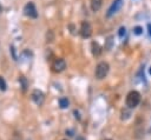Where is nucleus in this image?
<instances>
[{
	"label": "nucleus",
	"mask_w": 151,
	"mask_h": 140,
	"mask_svg": "<svg viewBox=\"0 0 151 140\" xmlns=\"http://www.w3.org/2000/svg\"><path fill=\"white\" fill-rule=\"evenodd\" d=\"M24 14L28 18H37L38 16V11L34 6L33 2H27L24 7Z\"/></svg>",
	"instance_id": "obj_3"
},
{
	"label": "nucleus",
	"mask_w": 151,
	"mask_h": 140,
	"mask_svg": "<svg viewBox=\"0 0 151 140\" xmlns=\"http://www.w3.org/2000/svg\"><path fill=\"white\" fill-rule=\"evenodd\" d=\"M6 87H7V85H6L5 79L2 76H0V91H6Z\"/></svg>",
	"instance_id": "obj_14"
},
{
	"label": "nucleus",
	"mask_w": 151,
	"mask_h": 140,
	"mask_svg": "<svg viewBox=\"0 0 151 140\" xmlns=\"http://www.w3.org/2000/svg\"><path fill=\"white\" fill-rule=\"evenodd\" d=\"M126 106L127 108H134L138 106V104L140 102V94L137 91H131L127 95H126Z\"/></svg>",
	"instance_id": "obj_1"
},
{
	"label": "nucleus",
	"mask_w": 151,
	"mask_h": 140,
	"mask_svg": "<svg viewBox=\"0 0 151 140\" xmlns=\"http://www.w3.org/2000/svg\"><path fill=\"white\" fill-rule=\"evenodd\" d=\"M80 35L83 38H90L91 34H92V27L90 25V22L87 21H83L81 25H80Z\"/></svg>",
	"instance_id": "obj_4"
},
{
	"label": "nucleus",
	"mask_w": 151,
	"mask_h": 140,
	"mask_svg": "<svg viewBox=\"0 0 151 140\" xmlns=\"http://www.w3.org/2000/svg\"><path fill=\"white\" fill-rule=\"evenodd\" d=\"M122 6H123V0H114V1L112 2V5L110 6V8H109L106 15H107V16H112L113 14H116V13L122 8Z\"/></svg>",
	"instance_id": "obj_6"
},
{
	"label": "nucleus",
	"mask_w": 151,
	"mask_h": 140,
	"mask_svg": "<svg viewBox=\"0 0 151 140\" xmlns=\"http://www.w3.org/2000/svg\"><path fill=\"white\" fill-rule=\"evenodd\" d=\"M105 140H111V139H105Z\"/></svg>",
	"instance_id": "obj_21"
},
{
	"label": "nucleus",
	"mask_w": 151,
	"mask_h": 140,
	"mask_svg": "<svg viewBox=\"0 0 151 140\" xmlns=\"http://www.w3.org/2000/svg\"><path fill=\"white\" fill-rule=\"evenodd\" d=\"M133 33H134L136 35H140V34L143 33V28H142L140 26H136V27L133 28Z\"/></svg>",
	"instance_id": "obj_15"
},
{
	"label": "nucleus",
	"mask_w": 151,
	"mask_h": 140,
	"mask_svg": "<svg viewBox=\"0 0 151 140\" xmlns=\"http://www.w3.org/2000/svg\"><path fill=\"white\" fill-rule=\"evenodd\" d=\"M91 9L93 12H97L101 8V5H103V0H91Z\"/></svg>",
	"instance_id": "obj_9"
},
{
	"label": "nucleus",
	"mask_w": 151,
	"mask_h": 140,
	"mask_svg": "<svg viewBox=\"0 0 151 140\" xmlns=\"http://www.w3.org/2000/svg\"><path fill=\"white\" fill-rule=\"evenodd\" d=\"M113 38L112 36H109L107 39H106V44H105V49H111V47H112V42H113V40H112Z\"/></svg>",
	"instance_id": "obj_12"
},
{
	"label": "nucleus",
	"mask_w": 151,
	"mask_h": 140,
	"mask_svg": "<svg viewBox=\"0 0 151 140\" xmlns=\"http://www.w3.org/2000/svg\"><path fill=\"white\" fill-rule=\"evenodd\" d=\"M91 51H92V54L94 56H98L101 53V47H100V45L98 42L92 41V44H91Z\"/></svg>",
	"instance_id": "obj_8"
},
{
	"label": "nucleus",
	"mask_w": 151,
	"mask_h": 140,
	"mask_svg": "<svg viewBox=\"0 0 151 140\" xmlns=\"http://www.w3.org/2000/svg\"><path fill=\"white\" fill-rule=\"evenodd\" d=\"M12 140H22V139H21V135L19 133H14L12 136Z\"/></svg>",
	"instance_id": "obj_17"
},
{
	"label": "nucleus",
	"mask_w": 151,
	"mask_h": 140,
	"mask_svg": "<svg viewBox=\"0 0 151 140\" xmlns=\"http://www.w3.org/2000/svg\"><path fill=\"white\" fill-rule=\"evenodd\" d=\"M149 73H150V74H151V67H150V69H149Z\"/></svg>",
	"instance_id": "obj_20"
},
{
	"label": "nucleus",
	"mask_w": 151,
	"mask_h": 140,
	"mask_svg": "<svg viewBox=\"0 0 151 140\" xmlns=\"http://www.w3.org/2000/svg\"><path fill=\"white\" fill-rule=\"evenodd\" d=\"M52 68H53V71L54 72H63L65 68H66V62H65V60L64 59H61V58H58V59H55L54 61H53V64H52Z\"/></svg>",
	"instance_id": "obj_7"
},
{
	"label": "nucleus",
	"mask_w": 151,
	"mask_h": 140,
	"mask_svg": "<svg viewBox=\"0 0 151 140\" xmlns=\"http://www.w3.org/2000/svg\"><path fill=\"white\" fill-rule=\"evenodd\" d=\"M77 140H84V138H81V136H79V138H77Z\"/></svg>",
	"instance_id": "obj_19"
},
{
	"label": "nucleus",
	"mask_w": 151,
	"mask_h": 140,
	"mask_svg": "<svg viewBox=\"0 0 151 140\" xmlns=\"http://www.w3.org/2000/svg\"><path fill=\"white\" fill-rule=\"evenodd\" d=\"M125 33H126V29H125V27H120V28H119V32H118V35H119V38H123V36L125 35Z\"/></svg>",
	"instance_id": "obj_16"
},
{
	"label": "nucleus",
	"mask_w": 151,
	"mask_h": 140,
	"mask_svg": "<svg viewBox=\"0 0 151 140\" xmlns=\"http://www.w3.org/2000/svg\"><path fill=\"white\" fill-rule=\"evenodd\" d=\"M147 29H149V35L151 36V22L147 24Z\"/></svg>",
	"instance_id": "obj_18"
},
{
	"label": "nucleus",
	"mask_w": 151,
	"mask_h": 140,
	"mask_svg": "<svg viewBox=\"0 0 151 140\" xmlns=\"http://www.w3.org/2000/svg\"><path fill=\"white\" fill-rule=\"evenodd\" d=\"M109 68H110V66H109L107 62H105V61L99 62V64L97 65V67H96V71H94L96 78L99 79V80H100V79H104V78L107 75V73H109Z\"/></svg>",
	"instance_id": "obj_2"
},
{
	"label": "nucleus",
	"mask_w": 151,
	"mask_h": 140,
	"mask_svg": "<svg viewBox=\"0 0 151 140\" xmlns=\"http://www.w3.org/2000/svg\"><path fill=\"white\" fill-rule=\"evenodd\" d=\"M19 82H20V85H21V88H22V91L25 92L26 89H27V80H26V78L25 76H19Z\"/></svg>",
	"instance_id": "obj_10"
},
{
	"label": "nucleus",
	"mask_w": 151,
	"mask_h": 140,
	"mask_svg": "<svg viewBox=\"0 0 151 140\" xmlns=\"http://www.w3.org/2000/svg\"><path fill=\"white\" fill-rule=\"evenodd\" d=\"M32 100L38 105V106H41L45 101V95L44 93L40 91V89H34L32 92Z\"/></svg>",
	"instance_id": "obj_5"
},
{
	"label": "nucleus",
	"mask_w": 151,
	"mask_h": 140,
	"mask_svg": "<svg viewBox=\"0 0 151 140\" xmlns=\"http://www.w3.org/2000/svg\"><path fill=\"white\" fill-rule=\"evenodd\" d=\"M63 140H65V139H63Z\"/></svg>",
	"instance_id": "obj_22"
},
{
	"label": "nucleus",
	"mask_w": 151,
	"mask_h": 140,
	"mask_svg": "<svg viewBox=\"0 0 151 140\" xmlns=\"http://www.w3.org/2000/svg\"><path fill=\"white\" fill-rule=\"evenodd\" d=\"M59 106H60L61 108L68 107V100H67V98H60V99H59Z\"/></svg>",
	"instance_id": "obj_11"
},
{
	"label": "nucleus",
	"mask_w": 151,
	"mask_h": 140,
	"mask_svg": "<svg viewBox=\"0 0 151 140\" xmlns=\"http://www.w3.org/2000/svg\"><path fill=\"white\" fill-rule=\"evenodd\" d=\"M130 111H127V109H123L122 111V119L123 120H126V119H129L130 118Z\"/></svg>",
	"instance_id": "obj_13"
}]
</instances>
